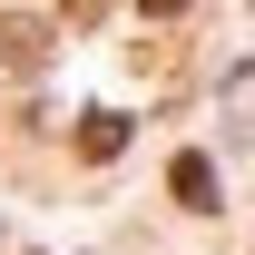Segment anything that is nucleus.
<instances>
[{
    "instance_id": "nucleus-2",
    "label": "nucleus",
    "mask_w": 255,
    "mask_h": 255,
    "mask_svg": "<svg viewBox=\"0 0 255 255\" xmlns=\"http://www.w3.org/2000/svg\"><path fill=\"white\" fill-rule=\"evenodd\" d=\"M128 147V118L118 108H89V118H79V157H118Z\"/></svg>"
},
{
    "instance_id": "nucleus-5",
    "label": "nucleus",
    "mask_w": 255,
    "mask_h": 255,
    "mask_svg": "<svg viewBox=\"0 0 255 255\" xmlns=\"http://www.w3.org/2000/svg\"><path fill=\"white\" fill-rule=\"evenodd\" d=\"M59 10H69V20H98V10H108V0H59Z\"/></svg>"
},
{
    "instance_id": "nucleus-1",
    "label": "nucleus",
    "mask_w": 255,
    "mask_h": 255,
    "mask_svg": "<svg viewBox=\"0 0 255 255\" xmlns=\"http://www.w3.org/2000/svg\"><path fill=\"white\" fill-rule=\"evenodd\" d=\"M0 59H10V69H39V59H49V20H0Z\"/></svg>"
},
{
    "instance_id": "nucleus-4",
    "label": "nucleus",
    "mask_w": 255,
    "mask_h": 255,
    "mask_svg": "<svg viewBox=\"0 0 255 255\" xmlns=\"http://www.w3.org/2000/svg\"><path fill=\"white\" fill-rule=\"evenodd\" d=\"M137 10H147V20H177V10H187V0H137Z\"/></svg>"
},
{
    "instance_id": "nucleus-3",
    "label": "nucleus",
    "mask_w": 255,
    "mask_h": 255,
    "mask_svg": "<svg viewBox=\"0 0 255 255\" xmlns=\"http://www.w3.org/2000/svg\"><path fill=\"white\" fill-rule=\"evenodd\" d=\"M167 187H177V206H216V167H206V157L187 147V157L167 167Z\"/></svg>"
}]
</instances>
